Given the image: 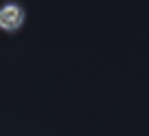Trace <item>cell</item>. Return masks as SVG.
<instances>
[{
  "label": "cell",
  "mask_w": 149,
  "mask_h": 136,
  "mask_svg": "<svg viewBox=\"0 0 149 136\" xmlns=\"http://www.w3.org/2000/svg\"><path fill=\"white\" fill-rule=\"evenodd\" d=\"M24 17H26V11H24V7L19 2L11 0V2H4L0 7V28L9 30V33L17 30L24 24Z\"/></svg>",
  "instance_id": "obj_1"
}]
</instances>
